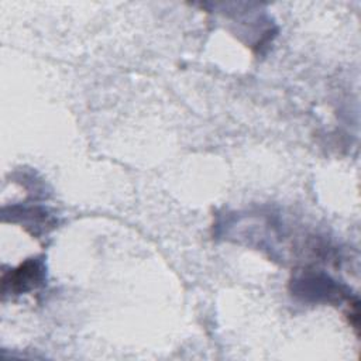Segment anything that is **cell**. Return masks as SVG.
Masks as SVG:
<instances>
[{
    "mask_svg": "<svg viewBox=\"0 0 361 361\" xmlns=\"http://www.w3.org/2000/svg\"><path fill=\"white\" fill-rule=\"evenodd\" d=\"M45 276L44 264L39 259H27L18 268L3 275V292L25 293L42 283Z\"/></svg>",
    "mask_w": 361,
    "mask_h": 361,
    "instance_id": "obj_1",
    "label": "cell"
}]
</instances>
